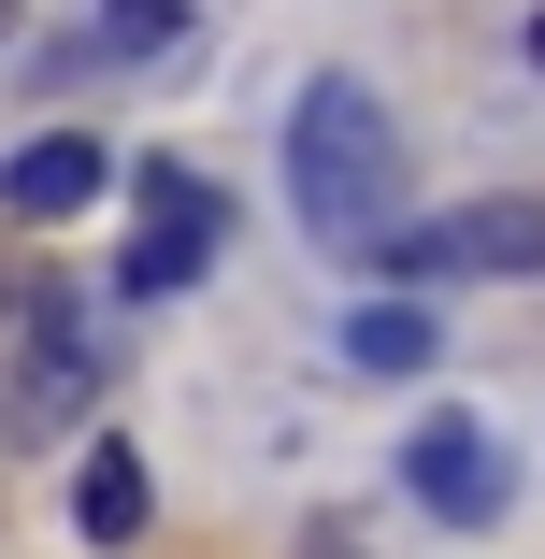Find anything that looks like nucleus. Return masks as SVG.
<instances>
[{
    "instance_id": "obj_9",
    "label": "nucleus",
    "mask_w": 545,
    "mask_h": 559,
    "mask_svg": "<svg viewBox=\"0 0 545 559\" xmlns=\"http://www.w3.org/2000/svg\"><path fill=\"white\" fill-rule=\"evenodd\" d=\"M100 44H116V58H173L187 44V0H100Z\"/></svg>"
},
{
    "instance_id": "obj_8",
    "label": "nucleus",
    "mask_w": 545,
    "mask_h": 559,
    "mask_svg": "<svg viewBox=\"0 0 545 559\" xmlns=\"http://www.w3.org/2000/svg\"><path fill=\"white\" fill-rule=\"evenodd\" d=\"M345 359H359V373H430V316H416V301H374V316L345 330Z\"/></svg>"
},
{
    "instance_id": "obj_10",
    "label": "nucleus",
    "mask_w": 545,
    "mask_h": 559,
    "mask_svg": "<svg viewBox=\"0 0 545 559\" xmlns=\"http://www.w3.org/2000/svg\"><path fill=\"white\" fill-rule=\"evenodd\" d=\"M531 72H545V15H531Z\"/></svg>"
},
{
    "instance_id": "obj_11",
    "label": "nucleus",
    "mask_w": 545,
    "mask_h": 559,
    "mask_svg": "<svg viewBox=\"0 0 545 559\" xmlns=\"http://www.w3.org/2000/svg\"><path fill=\"white\" fill-rule=\"evenodd\" d=\"M0 44H15V0H0Z\"/></svg>"
},
{
    "instance_id": "obj_1",
    "label": "nucleus",
    "mask_w": 545,
    "mask_h": 559,
    "mask_svg": "<svg viewBox=\"0 0 545 559\" xmlns=\"http://www.w3.org/2000/svg\"><path fill=\"white\" fill-rule=\"evenodd\" d=\"M287 201L316 245H374L402 215V144H388V100L359 72H316L287 100Z\"/></svg>"
},
{
    "instance_id": "obj_4",
    "label": "nucleus",
    "mask_w": 545,
    "mask_h": 559,
    "mask_svg": "<svg viewBox=\"0 0 545 559\" xmlns=\"http://www.w3.org/2000/svg\"><path fill=\"white\" fill-rule=\"evenodd\" d=\"M402 488H416L430 516L488 531L502 488H517V460H502V430H474V416H416V430H402Z\"/></svg>"
},
{
    "instance_id": "obj_2",
    "label": "nucleus",
    "mask_w": 545,
    "mask_h": 559,
    "mask_svg": "<svg viewBox=\"0 0 545 559\" xmlns=\"http://www.w3.org/2000/svg\"><path fill=\"white\" fill-rule=\"evenodd\" d=\"M388 273H545V187H488L460 215H416V230H388Z\"/></svg>"
},
{
    "instance_id": "obj_3",
    "label": "nucleus",
    "mask_w": 545,
    "mask_h": 559,
    "mask_svg": "<svg viewBox=\"0 0 545 559\" xmlns=\"http://www.w3.org/2000/svg\"><path fill=\"white\" fill-rule=\"evenodd\" d=\"M230 245V201H215L201 173H144V230H130V259H116V287L130 301H173V287H201V259Z\"/></svg>"
},
{
    "instance_id": "obj_7",
    "label": "nucleus",
    "mask_w": 545,
    "mask_h": 559,
    "mask_svg": "<svg viewBox=\"0 0 545 559\" xmlns=\"http://www.w3.org/2000/svg\"><path fill=\"white\" fill-rule=\"evenodd\" d=\"M158 516V474H144V444H86V488H72V531L86 545H130Z\"/></svg>"
},
{
    "instance_id": "obj_6",
    "label": "nucleus",
    "mask_w": 545,
    "mask_h": 559,
    "mask_svg": "<svg viewBox=\"0 0 545 559\" xmlns=\"http://www.w3.org/2000/svg\"><path fill=\"white\" fill-rule=\"evenodd\" d=\"M100 187H116V158H100L86 130H44V144L0 158V215H15V230H72Z\"/></svg>"
},
{
    "instance_id": "obj_5",
    "label": "nucleus",
    "mask_w": 545,
    "mask_h": 559,
    "mask_svg": "<svg viewBox=\"0 0 545 559\" xmlns=\"http://www.w3.org/2000/svg\"><path fill=\"white\" fill-rule=\"evenodd\" d=\"M100 402V316L86 301H29V345H15V430H72Z\"/></svg>"
}]
</instances>
